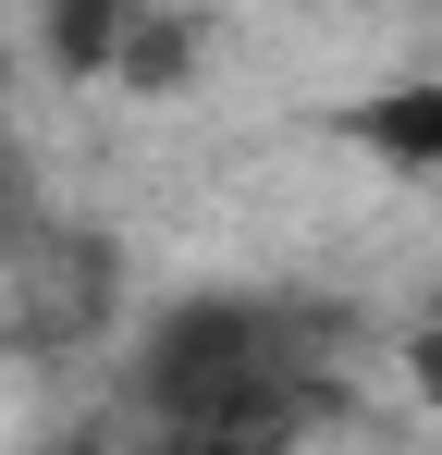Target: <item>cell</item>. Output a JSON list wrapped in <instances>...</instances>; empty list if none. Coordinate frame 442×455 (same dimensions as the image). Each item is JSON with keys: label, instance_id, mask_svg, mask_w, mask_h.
<instances>
[{"label": "cell", "instance_id": "obj_2", "mask_svg": "<svg viewBox=\"0 0 442 455\" xmlns=\"http://www.w3.org/2000/svg\"><path fill=\"white\" fill-rule=\"evenodd\" d=\"M357 148H381L393 172L442 160V86H381V99L357 111Z\"/></svg>", "mask_w": 442, "mask_h": 455}, {"label": "cell", "instance_id": "obj_4", "mask_svg": "<svg viewBox=\"0 0 442 455\" xmlns=\"http://www.w3.org/2000/svg\"><path fill=\"white\" fill-rule=\"evenodd\" d=\"M147 455H283L271 431H160Z\"/></svg>", "mask_w": 442, "mask_h": 455}, {"label": "cell", "instance_id": "obj_3", "mask_svg": "<svg viewBox=\"0 0 442 455\" xmlns=\"http://www.w3.org/2000/svg\"><path fill=\"white\" fill-rule=\"evenodd\" d=\"M406 381L442 406V283H430V307H418V332H406Z\"/></svg>", "mask_w": 442, "mask_h": 455}, {"label": "cell", "instance_id": "obj_1", "mask_svg": "<svg viewBox=\"0 0 442 455\" xmlns=\"http://www.w3.org/2000/svg\"><path fill=\"white\" fill-rule=\"evenodd\" d=\"M136 394L160 406V431H271L283 443L295 406V320L258 296H185L136 357Z\"/></svg>", "mask_w": 442, "mask_h": 455}]
</instances>
